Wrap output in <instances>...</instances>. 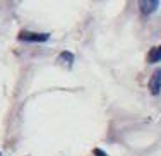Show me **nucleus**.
Instances as JSON below:
<instances>
[{
  "instance_id": "nucleus-5",
  "label": "nucleus",
  "mask_w": 161,
  "mask_h": 156,
  "mask_svg": "<svg viewBox=\"0 0 161 156\" xmlns=\"http://www.w3.org/2000/svg\"><path fill=\"white\" fill-rule=\"evenodd\" d=\"M58 62H65V64H67V67H70L72 62H74V57H72L70 52H62V53H60Z\"/></svg>"
},
{
  "instance_id": "nucleus-4",
  "label": "nucleus",
  "mask_w": 161,
  "mask_h": 156,
  "mask_svg": "<svg viewBox=\"0 0 161 156\" xmlns=\"http://www.w3.org/2000/svg\"><path fill=\"white\" fill-rule=\"evenodd\" d=\"M147 62L149 64H158V62H161V45L149 50V53H147Z\"/></svg>"
},
{
  "instance_id": "nucleus-3",
  "label": "nucleus",
  "mask_w": 161,
  "mask_h": 156,
  "mask_svg": "<svg viewBox=\"0 0 161 156\" xmlns=\"http://www.w3.org/2000/svg\"><path fill=\"white\" fill-rule=\"evenodd\" d=\"M159 7V2L158 0H141L139 2V9L144 16H149V14L156 12V9Z\"/></svg>"
},
{
  "instance_id": "nucleus-6",
  "label": "nucleus",
  "mask_w": 161,
  "mask_h": 156,
  "mask_svg": "<svg viewBox=\"0 0 161 156\" xmlns=\"http://www.w3.org/2000/svg\"><path fill=\"white\" fill-rule=\"evenodd\" d=\"M93 153H94V156H108V154H105V153H103V151L99 149V148H94V149H93Z\"/></svg>"
},
{
  "instance_id": "nucleus-1",
  "label": "nucleus",
  "mask_w": 161,
  "mask_h": 156,
  "mask_svg": "<svg viewBox=\"0 0 161 156\" xmlns=\"http://www.w3.org/2000/svg\"><path fill=\"white\" fill-rule=\"evenodd\" d=\"M19 40L28 41V43H45L50 38L48 33H31V31H21L19 33Z\"/></svg>"
},
{
  "instance_id": "nucleus-2",
  "label": "nucleus",
  "mask_w": 161,
  "mask_h": 156,
  "mask_svg": "<svg viewBox=\"0 0 161 156\" xmlns=\"http://www.w3.org/2000/svg\"><path fill=\"white\" fill-rule=\"evenodd\" d=\"M149 91H151V94H159L161 91V69H156L153 72L151 79H149Z\"/></svg>"
}]
</instances>
